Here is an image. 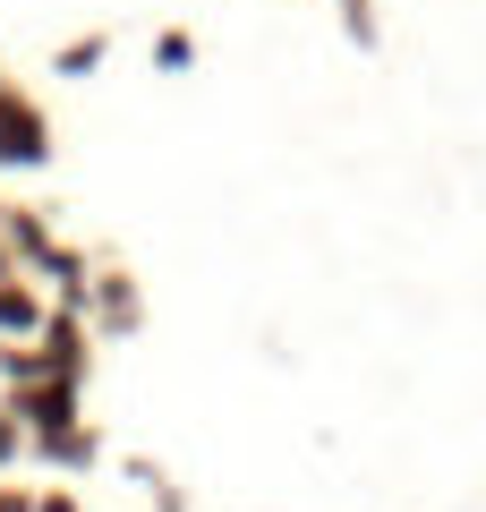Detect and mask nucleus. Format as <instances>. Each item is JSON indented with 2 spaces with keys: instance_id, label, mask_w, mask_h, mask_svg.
<instances>
[]
</instances>
